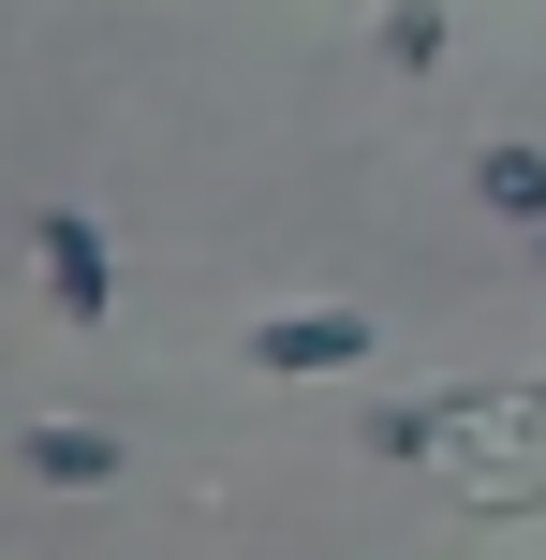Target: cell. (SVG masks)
<instances>
[{
	"label": "cell",
	"instance_id": "obj_1",
	"mask_svg": "<svg viewBox=\"0 0 546 560\" xmlns=\"http://www.w3.org/2000/svg\"><path fill=\"white\" fill-rule=\"evenodd\" d=\"M30 266H45V295H59V325H104V295H118V266H104V222H89V207H45V222H30Z\"/></svg>",
	"mask_w": 546,
	"mask_h": 560
},
{
	"label": "cell",
	"instance_id": "obj_2",
	"mask_svg": "<svg viewBox=\"0 0 546 560\" xmlns=\"http://www.w3.org/2000/svg\"><path fill=\"white\" fill-rule=\"evenodd\" d=\"M370 354V310H266L252 325V369H355Z\"/></svg>",
	"mask_w": 546,
	"mask_h": 560
},
{
	"label": "cell",
	"instance_id": "obj_3",
	"mask_svg": "<svg viewBox=\"0 0 546 560\" xmlns=\"http://www.w3.org/2000/svg\"><path fill=\"white\" fill-rule=\"evenodd\" d=\"M15 457H30V487H104V472H118V443H104V428H30Z\"/></svg>",
	"mask_w": 546,
	"mask_h": 560
},
{
	"label": "cell",
	"instance_id": "obj_4",
	"mask_svg": "<svg viewBox=\"0 0 546 560\" xmlns=\"http://www.w3.org/2000/svg\"><path fill=\"white\" fill-rule=\"evenodd\" d=\"M473 192H488L502 222H546V148H518V133H502V148H473Z\"/></svg>",
	"mask_w": 546,
	"mask_h": 560
},
{
	"label": "cell",
	"instance_id": "obj_5",
	"mask_svg": "<svg viewBox=\"0 0 546 560\" xmlns=\"http://www.w3.org/2000/svg\"><path fill=\"white\" fill-rule=\"evenodd\" d=\"M384 59H399V74H429V59H443V0H399V15H384Z\"/></svg>",
	"mask_w": 546,
	"mask_h": 560
}]
</instances>
